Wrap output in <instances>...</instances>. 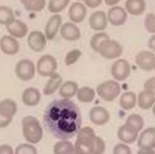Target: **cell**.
Masks as SVG:
<instances>
[{"mask_svg": "<svg viewBox=\"0 0 155 154\" xmlns=\"http://www.w3.org/2000/svg\"><path fill=\"white\" fill-rule=\"evenodd\" d=\"M96 136L94 130L88 126L81 128L76 135V140L84 142H91Z\"/></svg>", "mask_w": 155, "mask_h": 154, "instance_id": "34", "label": "cell"}, {"mask_svg": "<svg viewBox=\"0 0 155 154\" xmlns=\"http://www.w3.org/2000/svg\"><path fill=\"white\" fill-rule=\"evenodd\" d=\"M125 10L127 13L133 16L142 14L146 8L145 0H126Z\"/></svg>", "mask_w": 155, "mask_h": 154, "instance_id": "22", "label": "cell"}, {"mask_svg": "<svg viewBox=\"0 0 155 154\" xmlns=\"http://www.w3.org/2000/svg\"><path fill=\"white\" fill-rule=\"evenodd\" d=\"M79 1H83V0H79Z\"/></svg>", "mask_w": 155, "mask_h": 154, "instance_id": "50", "label": "cell"}, {"mask_svg": "<svg viewBox=\"0 0 155 154\" xmlns=\"http://www.w3.org/2000/svg\"><path fill=\"white\" fill-rule=\"evenodd\" d=\"M24 8L31 12H39L42 11L45 5V0H20Z\"/></svg>", "mask_w": 155, "mask_h": 154, "instance_id": "29", "label": "cell"}, {"mask_svg": "<svg viewBox=\"0 0 155 154\" xmlns=\"http://www.w3.org/2000/svg\"><path fill=\"white\" fill-rule=\"evenodd\" d=\"M15 154H38V150L32 144L21 143L16 147Z\"/></svg>", "mask_w": 155, "mask_h": 154, "instance_id": "38", "label": "cell"}, {"mask_svg": "<svg viewBox=\"0 0 155 154\" xmlns=\"http://www.w3.org/2000/svg\"><path fill=\"white\" fill-rule=\"evenodd\" d=\"M148 47L151 50L155 52V34H153L149 38L148 40Z\"/></svg>", "mask_w": 155, "mask_h": 154, "instance_id": "44", "label": "cell"}, {"mask_svg": "<svg viewBox=\"0 0 155 154\" xmlns=\"http://www.w3.org/2000/svg\"><path fill=\"white\" fill-rule=\"evenodd\" d=\"M125 124L133 127L137 132H139L143 127L144 121L140 115L131 114L127 118Z\"/></svg>", "mask_w": 155, "mask_h": 154, "instance_id": "31", "label": "cell"}, {"mask_svg": "<svg viewBox=\"0 0 155 154\" xmlns=\"http://www.w3.org/2000/svg\"><path fill=\"white\" fill-rule=\"evenodd\" d=\"M62 18L59 14H53L48 19L44 29V34L47 40H53L57 34L62 25Z\"/></svg>", "mask_w": 155, "mask_h": 154, "instance_id": "11", "label": "cell"}, {"mask_svg": "<svg viewBox=\"0 0 155 154\" xmlns=\"http://www.w3.org/2000/svg\"><path fill=\"white\" fill-rule=\"evenodd\" d=\"M23 136L30 144L39 143L43 137V129L40 122L34 116L24 117L21 121Z\"/></svg>", "mask_w": 155, "mask_h": 154, "instance_id": "2", "label": "cell"}, {"mask_svg": "<svg viewBox=\"0 0 155 154\" xmlns=\"http://www.w3.org/2000/svg\"><path fill=\"white\" fill-rule=\"evenodd\" d=\"M43 121L47 130L54 137L69 140L81 128V114L78 106L67 98L54 100L46 107Z\"/></svg>", "mask_w": 155, "mask_h": 154, "instance_id": "1", "label": "cell"}, {"mask_svg": "<svg viewBox=\"0 0 155 154\" xmlns=\"http://www.w3.org/2000/svg\"><path fill=\"white\" fill-rule=\"evenodd\" d=\"M138 132L136 130L125 124L119 127L117 132V138L124 143H132L138 137Z\"/></svg>", "mask_w": 155, "mask_h": 154, "instance_id": "21", "label": "cell"}, {"mask_svg": "<svg viewBox=\"0 0 155 154\" xmlns=\"http://www.w3.org/2000/svg\"><path fill=\"white\" fill-rule=\"evenodd\" d=\"M47 37L42 31L33 30L31 31L27 37V45L28 47L35 52H41L47 45Z\"/></svg>", "mask_w": 155, "mask_h": 154, "instance_id": "8", "label": "cell"}, {"mask_svg": "<svg viewBox=\"0 0 155 154\" xmlns=\"http://www.w3.org/2000/svg\"><path fill=\"white\" fill-rule=\"evenodd\" d=\"M70 0H50L48 4V11L53 14H59L68 5Z\"/></svg>", "mask_w": 155, "mask_h": 154, "instance_id": "32", "label": "cell"}, {"mask_svg": "<svg viewBox=\"0 0 155 154\" xmlns=\"http://www.w3.org/2000/svg\"><path fill=\"white\" fill-rule=\"evenodd\" d=\"M110 115L107 109L102 106H94L89 112V118L92 123L98 126H102L108 122Z\"/></svg>", "mask_w": 155, "mask_h": 154, "instance_id": "13", "label": "cell"}, {"mask_svg": "<svg viewBox=\"0 0 155 154\" xmlns=\"http://www.w3.org/2000/svg\"><path fill=\"white\" fill-rule=\"evenodd\" d=\"M0 154H15L13 149L8 144L0 145Z\"/></svg>", "mask_w": 155, "mask_h": 154, "instance_id": "43", "label": "cell"}, {"mask_svg": "<svg viewBox=\"0 0 155 154\" xmlns=\"http://www.w3.org/2000/svg\"><path fill=\"white\" fill-rule=\"evenodd\" d=\"M78 89V85L76 82L67 80L61 84L59 88V94L62 98L70 99L76 94Z\"/></svg>", "mask_w": 155, "mask_h": 154, "instance_id": "24", "label": "cell"}, {"mask_svg": "<svg viewBox=\"0 0 155 154\" xmlns=\"http://www.w3.org/2000/svg\"><path fill=\"white\" fill-rule=\"evenodd\" d=\"M74 149L76 154H91V142H84L76 140Z\"/></svg>", "mask_w": 155, "mask_h": 154, "instance_id": "37", "label": "cell"}, {"mask_svg": "<svg viewBox=\"0 0 155 154\" xmlns=\"http://www.w3.org/2000/svg\"><path fill=\"white\" fill-rule=\"evenodd\" d=\"M109 38H110L109 35L105 32L99 31L97 33H96L91 36L90 39V47L94 51L97 53L98 48L101 43L104 40Z\"/></svg>", "mask_w": 155, "mask_h": 154, "instance_id": "33", "label": "cell"}, {"mask_svg": "<svg viewBox=\"0 0 155 154\" xmlns=\"http://www.w3.org/2000/svg\"><path fill=\"white\" fill-rule=\"evenodd\" d=\"M5 27L9 35L16 39H21L25 37L28 31L27 25L25 22L16 19Z\"/></svg>", "mask_w": 155, "mask_h": 154, "instance_id": "18", "label": "cell"}, {"mask_svg": "<svg viewBox=\"0 0 155 154\" xmlns=\"http://www.w3.org/2000/svg\"><path fill=\"white\" fill-rule=\"evenodd\" d=\"M121 91L120 84L113 80H108L101 83L96 88L98 95L106 101H111L116 99Z\"/></svg>", "mask_w": 155, "mask_h": 154, "instance_id": "3", "label": "cell"}, {"mask_svg": "<svg viewBox=\"0 0 155 154\" xmlns=\"http://www.w3.org/2000/svg\"><path fill=\"white\" fill-rule=\"evenodd\" d=\"M13 10L8 6L0 5V24L7 25L15 19Z\"/></svg>", "mask_w": 155, "mask_h": 154, "instance_id": "30", "label": "cell"}, {"mask_svg": "<svg viewBox=\"0 0 155 154\" xmlns=\"http://www.w3.org/2000/svg\"><path fill=\"white\" fill-rule=\"evenodd\" d=\"M59 32L62 38L68 41H76L81 36V30L72 22L62 24Z\"/></svg>", "mask_w": 155, "mask_h": 154, "instance_id": "10", "label": "cell"}, {"mask_svg": "<svg viewBox=\"0 0 155 154\" xmlns=\"http://www.w3.org/2000/svg\"><path fill=\"white\" fill-rule=\"evenodd\" d=\"M130 64L125 59H119L111 65V75L117 81H124L126 80L130 76Z\"/></svg>", "mask_w": 155, "mask_h": 154, "instance_id": "7", "label": "cell"}, {"mask_svg": "<svg viewBox=\"0 0 155 154\" xmlns=\"http://www.w3.org/2000/svg\"><path fill=\"white\" fill-rule=\"evenodd\" d=\"M137 154H155V151L153 149L140 148Z\"/></svg>", "mask_w": 155, "mask_h": 154, "instance_id": "45", "label": "cell"}, {"mask_svg": "<svg viewBox=\"0 0 155 154\" xmlns=\"http://www.w3.org/2000/svg\"><path fill=\"white\" fill-rule=\"evenodd\" d=\"M137 101L136 95L132 91L124 92L119 100L120 106L124 110H130L134 108Z\"/></svg>", "mask_w": 155, "mask_h": 154, "instance_id": "26", "label": "cell"}, {"mask_svg": "<svg viewBox=\"0 0 155 154\" xmlns=\"http://www.w3.org/2000/svg\"><path fill=\"white\" fill-rule=\"evenodd\" d=\"M87 10L85 5L81 2H74L72 3L68 11L69 19L74 24L82 22L87 16Z\"/></svg>", "mask_w": 155, "mask_h": 154, "instance_id": "15", "label": "cell"}, {"mask_svg": "<svg viewBox=\"0 0 155 154\" xmlns=\"http://www.w3.org/2000/svg\"><path fill=\"white\" fill-rule=\"evenodd\" d=\"M36 66L33 62L28 59L19 60L15 66V72L17 77L22 81L31 80L35 75Z\"/></svg>", "mask_w": 155, "mask_h": 154, "instance_id": "6", "label": "cell"}, {"mask_svg": "<svg viewBox=\"0 0 155 154\" xmlns=\"http://www.w3.org/2000/svg\"><path fill=\"white\" fill-rule=\"evenodd\" d=\"M144 27L146 30L152 34H155V14L148 13L144 19Z\"/></svg>", "mask_w": 155, "mask_h": 154, "instance_id": "39", "label": "cell"}, {"mask_svg": "<svg viewBox=\"0 0 155 154\" xmlns=\"http://www.w3.org/2000/svg\"><path fill=\"white\" fill-rule=\"evenodd\" d=\"M91 154H103L105 149L104 141L100 137L95 136L91 141Z\"/></svg>", "mask_w": 155, "mask_h": 154, "instance_id": "35", "label": "cell"}, {"mask_svg": "<svg viewBox=\"0 0 155 154\" xmlns=\"http://www.w3.org/2000/svg\"><path fill=\"white\" fill-rule=\"evenodd\" d=\"M120 0H104L105 3L109 6H114L116 5Z\"/></svg>", "mask_w": 155, "mask_h": 154, "instance_id": "46", "label": "cell"}, {"mask_svg": "<svg viewBox=\"0 0 155 154\" xmlns=\"http://www.w3.org/2000/svg\"><path fill=\"white\" fill-rule=\"evenodd\" d=\"M0 51H1V50H0Z\"/></svg>", "mask_w": 155, "mask_h": 154, "instance_id": "51", "label": "cell"}, {"mask_svg": "<svg viewBox=\"0 0 155 154\" xmlns=\"http://www.w3.org/2000/svg\"><path fill=\"white\" fill-rule=\"evenodd\" d=\"M58 68L56 59L50 54L41 56L37 61L36 70L42 77H50L56 72Z\"/></svg>", "mask_w": 155, "mask_h": 154, "instance_id": "5", "label": "cell"}, {"mask_svg": "<svg viewBox=\"0 0 155 154\" xmlns=\"http://www.w3.org/2000/svg\"><path fill=\"white\" fill-rule=\"evenodd\" d=\"M155 54L148 50H142L139 52L135 57L136 65L142 70L150 71L153 70V62Z\"/></svg>", "mask_w": 155, "mask_h": 154, "instance_id": "14", "label": "cell"}, {"mask_svg": "<svg viewBox=\"0 0 155 154\" xmlns=\"http://www.w3.org/2000/svg\"><path fill=\"white\" fill-rule=\"evenodd\" d=\"M153 69L155 70V57H154V62H153Z\"/></svg>", "mask_w": 155, "mask_h": 154, "instance_id": "48", "label": "cell"}, {"mask_svg": "<svg viewBox=\"0 0 155 154\" xmlns=\"http://www.w3.org/2000/svg\"><path fill=\"white\" fill-rule=\"evenodd\" d=\"M74 145L67 140L58 141L53 147L54 154H73Z\"/></svg>", "mask_w": 155, "mask_h": 154, "instance_id": "28", "label": "cell"}, {"mask_svg": "<svg viewBox=\"0 0 155 154\" xmlns=\"http://www.w3.org/2000/svg\"><path fill=\"white\" fill-rule=\"evenodd\" d=\"M89 25L94 31H101L105 30L108 25L107 14L102 10L92 13L89 18Z\"/></svg>", "mask_w": 155, "mask_h": 154, "instance_id": "16", "label": "cell"}, {"mask_svg": "<svg viewBox=\"0 0 155 154\" xmlns=\"http://www.w3.org/2000/svg\"><path fill=\"white\" fill-rule=\"evenodd\" d=\"M152 112L153 114V115L155 116V103L154 104L153 106V109H152Z\"/></svg>", "mask_w": 155, "mask_h": 154, "instance_id": "47", "label": "cell"}, {"mask_svg": "<svg viewBox=\"0 0 155 154\" xmlns=\"http://www.w3.org/2000/svg\"><path fill=\"white\" fill-rule=\"evenodd\" d=\"M18 111V106L15 100L5 98L0 101V117L12 120Z\"/></svg>", "mask_w": 155, "mask_h": 154, "instance_id": "20", "label": "cell"}, {"mask_svg": "<svg viewBox=\"0 0 155 154\" xmlns=\"http://www.w3.org/2000/svg\"><path fill=\"white\" fill-rule=\"evenodd\" d=\"M137 146L139 148H155V127L145 129L140 135Z\"/></svg>", "mask_w": 155, "mask_h": 154, "instance_id": "19", "label": "cell"}, {"mask_svg": "<svg viewBox=\"0 0 155 154\" xmlns=\"http://www.w3.org/2000/svg\"><path fill=\"white\" fill-rule=\"evenodd\" d=\"M123 48L119 42L110 38L104 40L99 47L97 53L104 59L113 60L121 56Z\"/></svg>", "mask_w": 155, "mask_h": 154, "instance_id": "4", "label": "cell"}, {"mask_svg": "<svg viewBox=\"0 0 155 154\" xmlns=\"http://www.w3.org/2000/svg\"><path fill=\"white\" fill-rule=\"evenodd\" d=\"M21 98L22 103L25 106L33 107L39 103L41 99V94L38 88L31 86L23 91Z\"/></svg>", "mask_w": 155, "mask_h": 154, "instance_id": "17", "label": "cell"}, {"mask_svg": "<svg viewBox=\"0 0 155 154\" xmlns=\"http://www.w3.org/2000/svg\"><path fill=\"white\" fill-rule=\"evenodd\" d=\"M76 96L78 100L81 103H90L94 98L95 91L91 87L82 86L78 89Z\"/></svg>", "mask_w": 155, "mask_h": 154, "instance_id": "27", "label": "cell"}, {"mask_svg": "<svg viewBox=\"0 0 155 154\" xmlns=\"http://www.w3.org/2000/svg\"><path fill=\"white\" fill-rule=\"evenodd\" d=\"M113 154H131L130 147L124 143H118L113 148Z\"/></svg>", "mask_w": 155, "mask_h": 154, "instance_id": "40", "label": "cell"}, {"mask_svg": "<svg viewBox=\"0 0 155 154\" xmlns=\"http://www.w3.org/2000/svg\"><path fill=\"white\" fill-rule=\"evenodd\" d=\"M107 16L108 22L111 25L119 27L124 25L127 21L128 13L123 7L119 5H114L108 10Z\"/></svg>", "mask_w": 155, "mask_h": 154, "instance_id": "9", "label": "cell"}, {"mask_svg": "<svg viewBox=\"0 0 155 154\" xmlns=\"http://www.w3.org/2000/svg\"><path fill=\"white\" fill-rule=\"evenodd\" d=\"M143 88L144 89L151 92L155 95V76L149 78L145 82Z\"/></svg>", "mask_w": 155, "mask_h": 154, "instance_id": "41", "label": "cell"}, {"mask_svg": "<svg viewBox=\"0 0 155 154\" xmlns=\"http://www.w3.org/2000/svg\"><path fill=\"white\" fill-rule=\"evenodd\" d=\"M62 79L61 75L55 72L51 76L43 89V93L45 95H51L53 94L61 86Z\"/></svg>", "mask_w": 155, "mask_h": 154, "instance_id": "23", "label": "cell"}, {"mask_svg": "<svg viewBox=\"0 0 155 154\" xmlns=\"http://www.w3.org/2000/svg\"><path fill=\"white\" fill-rule=\"evenodd\" d=\"M73 154H76V153H75V152H74V153H73Z\"/></svg>", "mask_w": 155, "mask_h": 154, "instance_id": "49", "label": "cell"}, {"mask_svg": "<svg viewBox=\"0 0 155 154\" xmlns=\"http://www.w3.org/2000/svg\"><path fill=\"white\" fill-rule=\"evenodd\" d=\"M82 55V51L77 48L71 50L66 54L64 63L66 66H71L75 63Z\"/></svg>", "mask_w": 155, "mask_h": 154, "instance_id": "36", "label": "cell"}, {"mask_svg": "<svg viewBox=\"0 0 155 154\" xmlns=\"http://www.w3.org/2000/svg\"><path fill=\"white\" fill-rule=\"evenodd\" d=\"M137 103L140 109L143 110L149 109L155 103V95L151 92L143 89L138 95Z\"/></svg>", "mask_w": 155, "mask_h": 154, "instance_id": "25", "label": "cell"}, {"mask_svg": "<svg viewBox=\"0 0 155 154\" xmlns=\"http://www.w3.org/2000/svg\"><path fill=\"white\" fill-rule=\"evenodd\" d=\"M20 49L18 40L10 35H4L0 39V50L5 54L13 56L16 54Z\"/></svg>", "mask_w": 155, "mask_h": 154, "instance_id": "12", "label": "cell"}, {"mask_svg": "<svg viewBox=\"0 0 155 154\" xmlns=\"http://www.w3.org/2000/svg\"><path fill=\"white\" fill-rule=\"evenodd\" d=\"M85 6L91 8H95L101 5L102 0H83Z\"/></svg>", "mask_w": 155, "mask_h": 154, "instance_id": "42", "label": "cell"}]
</instances>
